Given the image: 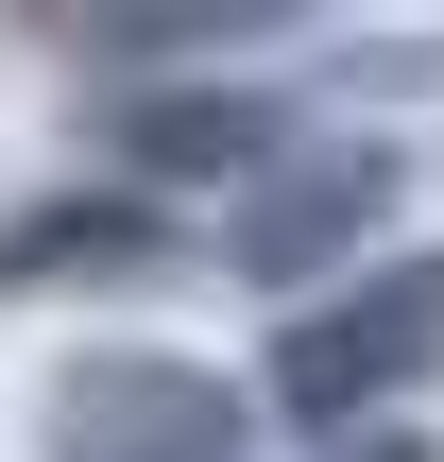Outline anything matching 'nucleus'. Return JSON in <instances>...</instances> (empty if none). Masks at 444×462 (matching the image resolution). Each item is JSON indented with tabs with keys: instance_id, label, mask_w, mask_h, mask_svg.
Masks as SVG:
<instances>
[{
	"instance_id": "obj_1",
	"label": "nucleus",
	"mask_w": 444,
	"mask_h": 462,
	"mask_svg": "<svg viewBox=\"0 0 444 462\" xmlns=\"http://www.w3.org/2000/svg\"><path fill=\"white\" fill-rule=\"evenodd\" d=\"M444 377V240L428 257H376L359 291H308L291 326H274V411L291 429H359V411H411Z\"/></svg>"
},
{
	"instance_id": "obj_4",
	"label": "nucleus",
	"mask_w": 444,
	"mask_h": 462,
	"mask_svg": "<svg viewBox=\"0 0 444 462\" xmlns=\"http://www.w3.org/2000/svg\"><path fill=\"white\" fill-rule=\"evenodd\" d=\"M274 154H291V120H274V103H188V86H171V103H137V171H171V189H257Z\"/></svg>"
},
{
	"instance_id": "obj_5",
	"label": "nucleus",
	"mask_w": 444,
	"mask_h": 462,
	"mask_svg": "<svg viewBox=\"0 0 444 462\" xmlns=\"http://www.w3.org/2000/svg\"><path fill=\"white\" fill-rule=\"evenodd\" d=\"M376 462H411V446H376Z\"/></svg>"
},
{
	"instance_id": "obj_2",
	"label": "nucleus",
	"mask_w": 444,
	"mask_h": 462,
	"mask_svg": "<svg viewBox=\"0 0 444 462\" xmlns=\"http://www.w3.org/2000/svg\"><path fill=\"white\" fill-rule=\"evenodd\" d=\"M51 462H240V394H222L205 360H154V343L68 360V394H51Z\"/></svg>"
},
{
	"instance_id": "obj_3",
	"label": "nucleus",
	"mask_w": 444,
	"mask_h": 462,
	"mask_svg": "<svg viewBox=\"0 0 444 462\" xmlns=\"http://www.w3.org/2000/svg\"><path fill=\"white\" fill-rule=\"evenodd\" d=\"M394 154H359V137H325V154H274L257 189H240V257L257 274H342L376 223H394Z\"/></svg>"
}]
</instances>
